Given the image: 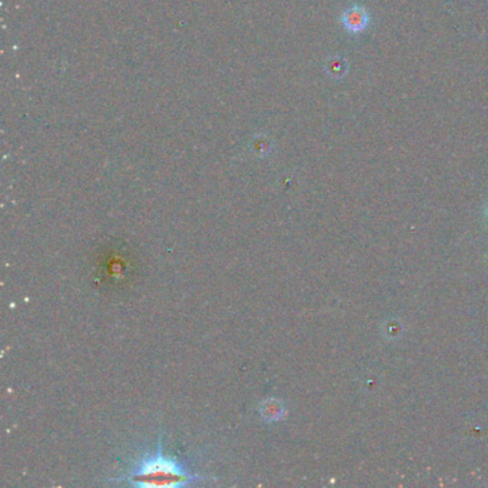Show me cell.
<instances>
[{"label": "cell", "instance_id": "4", "mask_svg": "<svg viewBox=\"0 0 488 488\" xmlns=\"http://www.w3.org/2000/svg\"><path fill=\"white\" fill-rule=\"evenodd\" d=\"M326 72L335 79H341L348 72V63L344 58H340V56L331 58L326 65Z\"/></svg>", "mask_w": 488, "mask_h": 488}, {"label": "cell", "instance_id": "1", "mask_svg": "<svg viewBox=\"0 0 488 488\" xmlns=\"http://www.w3.org/2000/svg\"><path fill=\"white\" fill-rule=\"evenodd\" d=\"M112 481H125L135 487H179L206 481V477L194 472L186 461L164 452L162 434L153 452H144L135 460L125 474Z\"/></svg>", "mask_w": 488, "mask_h": 488}, {"label": "cell", "instance_id": "2", "mask_svg": "<svg viewBox=\"0 0 488 488\" xmlns=\"http://www.w3.org/2000/svg\"><path fill=\"white\" fill-rule=\"evenodd\" d=\"M99 272L107 284H111L112 287L124 285L132 272V260L129 259L128 252L119 248L104 251L100 258Z\"/></svg>", "mask_w": 488, "mask_h": 488}, {"label": "cell", "instance_id": "3", "mask_svg": "<svg viewBox=\"0 0 488 488\" xmlns=\"http://www.w3.org/2000/svg\"><path fill=\"white\" fill-rule=\"evenodd\" d=\"M370 13L361 5H353L345 9L341 14V23L350 33H359L370 25Z\"/></svg>", "mask_w": 488, "mask_h": 488}]
</instances>
